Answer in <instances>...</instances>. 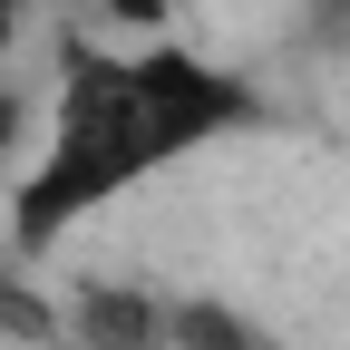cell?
<instances>
[{"mask_svg":"<svg viewBox=\"0 0 350 350\" xmlns=\"http://www.w3.org/2000/svg\"><path fill=\"white\" fill-rule=\"evenodd\" d=\"M10 29H20V0H0V49H10Z\"/></svg>","mask_w":350,"mask_h":350,"instance_id":"3957f363","label":"cell"},{"mask_svg":"<svg viewBox=\"0 0 350 350\" xmlns=\"http://www.w3.org/2000/svg\"><path fill=\"white\" fill-rule=\"evenodd\" d=\"M243 117H253V88L234 68L195 59V49H98V59H78L59 107H49L39 156L20 165L10 234L29 253H49L68 224H88L117 195H137L156 165L234 137Z\"/></svg>","mask_w":350,"mask_h":350,"instance_id":"6da1fadb","label":"cell"},{"mask_svg":"<svg viewBox=\"0 0 350 350\" xmlns=\"http://www.w3.org/2000/svg\"><path fill=\"white\" fill-rule=\"evenodd\" d=\"M165 350H262V331L214 301H165Z\"/></svg>","mask_w":350,"mask_h":350,"instance_id":"7a4b0ae2","label":"cell"}]
</instances>
